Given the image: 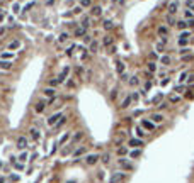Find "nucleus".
I'll list each match as a JSON object with an SVG mask.
<instances>
[{"instance_id":"f257e3e1","label":"nucleus","mask_w":194,"mask_h":183,"mask_svg":"<svg viewBox=\"0 0 194 183\" xmlns=\"http://www.w3.org/2000/svg\"><path fill=\"white\" fill-rule=\"evenodd\" d=\"M124 180H126V173H123V171H116V173H113V175H111L109 183H123Z\"/></svg>"},{"instance_id":"f03ea898","label":"nucleus","mask_w":194,"mask_h":183,"mask_svg":"<svg viewBox=\"0 0 194 183\" xmlns=\"http://www.w3.org/2000/svg\"><path fill=\"white\" fill-rule=\"evenodd\" d=\"M189 37H191V32L189 31H184L180 36H179V39H177V44L182 48V46H186L187 42H189Z\"/></svg>"},{"instance_id":"7ed1b4c3","label":"nucleus","mask_w":194,"mask_h":183,"mask_svg":"<svg viewBox=\"0 0 194 183\" xmlns=\"http://www.w3.org/2000/svg\"><path fill=\"white\" fill-rule=\"evenodd\" d=\"M63 117H65L63 114H53V115H51V117L48 119V126H51V127H55V126L58 124L60 120L63 119Z\"/></svg>"},{"instance_id":"20e7f679","label":"nucleus","mask_w":194,"mask_h":183,"mask_svg":"<svg viewBox=\"0 0 194 183\" xmlns=\"http://www.w3.org/2000/svg\"><path fill=\"white\" fill-rule=\"evenodd\" d=\"M68 73H70V66H65V68L61 70V73L58 75V78H56V80H58V83H63V81L66 80V76H68Z\"/></svg>"},{"instance_id":"39448f33","label":"nucleus","mask_w":194,"mask_h":183,"mask_svg":"<svg viewBox=\"0 0 194 183\" xmlns=\"http://www.w3.org/2000/svg\"><path fill=\"white\" fill-rule=\"evenodd\" d=\"M99 161V154H89V156H85V163L89 166H94Z\"/></svg>"},{"instance_id":"423d86ee","label":"nucleus","mask_w":194,"mask_h":183,"mask_svg":"<svg viewBox=\"0 0 194 183\" xmlns=\"http://www.w3.org/2000/svg\"><path fill=\"white\" fill-rule=\"evenodd\" d=\"M152 122L153 124H160V122H163L165 120V117H163V114H160V112H157V114H152Z\"/></svg>"},{"instance_id":"0eeeda50","label":"nucleus","mask_w":194,"mask_h":183,"mask_svg":"<svg viewBox=\"0 0 194 183\" xmlns=\"http://www.w3.org/2000/svg\"><path fill=\"white\" fill-rule=\"evenodd\" d=\"M29 136L34 139V141H39V137H41V131L38 127H31L29 129Z\"/></svg>"},{"instance_id":"6e6552de","label":"nucleus","mask_w":194,"mask_h":183,"mask_svg":"<svg viewBox=\"0 0 194 183\" xmlns=\"http://www.w3.org/2000/svg\"><path fill=\"white\" fill-rule=\"evenodd\" d=\"M141 129H147V131H153V129H155V124H153L152 120H147V119H143V120H141Z\"/></svg>"},{"instance_id":"1a4fd4ad","label":"nucleus","mask_w":194,"mask_h":183,"mask_svg":"<svg viewBox=\"0 0 194 183\" xmlns=\"http://www.w3.org/2000/svg\"><path fill=\"white\" fill-rule=\"evenodd\" d=\"M157 34H158V37H167L169 36V27L167 26H160L157 29Z\"/></svg>"},{"instance_id":"9d476101","label":"nucleus","mask_w":194,"mask_h":183,"mask_svg":"<svg viewBox=\"0 0 194 183\" xmlns=\"http://www.w3.org/2000/svg\"><path fill=\"white\" fill-rule=\"evenodd\" d=\"M182 19H186V20H194V10H191V9H184Z\"/></svg>"},{"instance_id":"9b49d317","label":"nucleus","mask_w":194,"mask_h":183,"mask_svg":"<svg viewBox=\"0 0 194 183\" xmlns=\"http://www.w3.org/2000/svg\"><path fill=\"white\" fill-rule=\"evenodd\" d=\"M180 31H184V29H187L189 27V20H186V19H180V20H177V24H175Z\"/></svg>"},{"instance_id":"f8f14e48","label":"nucleus","mask_w":194,"mask_h":183,"mask_svg":"<svg viewBox=\"0 0 194 183\" xmlns=\"http://www.w3.org/2000/svg\"><path fill=\"white\" fill-rule=\"evenodd\" d=\"M17 147H19L20 151H22V149H26V147H27V139H26V137H24V136H20L19 139H17Z\"/></svg>"},{"instance_id":"ddd939ff","label":"nucleus","mask_w":194,"mask_h":183,"mask_svg":"<svg viewBox=\"0 0 194 183\" xmlns=\"http://www.w3.org/2000/svg\"><path fill=\"white\" fill-rule=\"evenodd\" d=\"M177 9H179V3L177 2H170L169 3V15H175Z\"/></svg>"},{"instance_id":"4468645a","label":"nucleus","mask_w":194,"mask_h":183,"mask_svg":"<svg viewBox=\"0 0 194 183\" xmlns=\"http://www.w3.org/2000/svg\"><path fill=\"white\" fill-rule=\"evenodd\" d=\"M113 42H114V39H113V36H104V39H102V44L106 46V48H111L113 46Z\"/></svg>"},{"instance_id":"2eb2a0df","label":"nucleus","mask_w":194,"mask_h":183,"mask_svg":"<svg viewBox=\"0 0 194 183\" xmlns=\"http://www.w3.org/2000/svg\"><path fill=\"white\" fill-rule=\"evenodd\" d=\"M131 104H133V97H131V95H128V97L123 100V104H121V109H128Z\"/></svg>"},{"instance_id":"dca6fc26","label":"nucleus","mask_w":194,"mask_h":183,"mask_svg":"<svg viewBox=\"0 0 194 183\" xmlns=\"http://www.w3.org/2000/svg\"><path fill=\"white\" fill-rule=\"evenodd\" d=\"M44 109H46V102H43V100L36 102V105H34V110H36L38 114H41V112H43Z\"/></svg>"},{"instance_id":"f3484780","label":"nucleus","mask_w":194,"mask_h":183,"mask_svg":"<svg viewBox=\"0 0 194 183\" xmlns=\"http://www.w3.org/2000/svg\"><path fill=\"white\" fill-rule=\"evenodd\" d=\"M85 34H87V29H83L82 26L77 27V29H75V32H73V36H75V37H83Z\"/></svg>"},{"instance_id":"a211bd4d","label":"nucleus","mask_w":194,"mask_h":183,"mask_svg":"<svg viewBox=\"0 0 194 183\" xmlns=\"http://www.w3.org/2000/svg\"><path fill=\"white\" fill-rule=\"evenodd\" d=\"M128 146H131V147H141V146H143V141H140V139H130V141H128Z\"/></svg>"},{"instance_id":"6ab92c4d","label":"nucleus","mask_w":194,"mask_h":183,"mask_svg":"<svg viewBox=\"0 0 194 183\" xmlns=\"http://www.w3.org/2000/svg\"><path fill=\"white\" fill-rule=\"evenodd\" d=\"M165 42H167V37H160V41L157 42V51H163Z\"/></svg>"},{"instance_id":"aec40b11","label":"nucleus","mask_w":194,"mask_h":183,"mask_svg":"<svg viewBox=\"0 0 194 183\" xmlns=\"http://www.w3.org/2000/svg\"><path fill=\"white\" fill-rule=\"evenodd\" d=\"M124 70H126L124 63H123V61H116V71H117V73L123 75V73H124Z\"/></svg>"},{"instance_id":"412c9836","label":"nucleus","mask_w":194,"mask_h":183,"mask_svg":"<svg viewBox=\"0 0 194 183\" xmlns=\"http://www.w3.org/2000/svg\"><path fill=\"white\" fill-rule=\"evenodd\" d=\"M147 68H148V73H155L157 71V63L155 61H148V66H147Z\"/></svg>"},{"instance_id":"4be33fe9","label":"nucleus","mask_w":194,"mask_h":183,"mask_svg":"<svg viewBox=\"0 0 194 183\" xmlns=\"http://www.w3.org/2000/svg\"><path fill=\"white\" fill-rule=\"evenodd\" d=\"M100 14H102V7H99V5H94V7H92V15H94V17H99Z\"/></svg>"},{"instance_id":"5701e85b","label":"nucleus","mask_w":194,"mask_h":183,"mask_svg":"<svg viewBox=\"0 0 194 183\" xmlns=\"http://www.w3.org/2000/svg\"><path fill=\"white\" fill-rule=\"evenodd\" d=\"M44 95H46V97H51V98H53V97L56 95V90H55V88H51V87H48V88H44Z\"/></svg>"},{"instance_id":"b1692460","label":"nucleus","mask_w":194,"mask_h":183,"mask_svg":"<svg viewBox=\"0 0 194 183\" xmlns=\"http://www.w3.org/2000/svg\"><path fill=\"white\" fill-rule=\"evenodd\" d=\"M85 151H87V147H85V146H82V147H78V149H75V151H73V158H78V156H82V154H83Z\"/></svg>"},{"instance_id":"393cba45","label":"nucleus","mask_w":194,"mask_h":183,"mask_svg":"<svg viewBox=\"0 0 194 183\" xmlns=\"http://www.w3.org/2000/svg\"><path fill=\"white\" fill-rule=\"evenodd\" d=\"M20 48V41H12L10 44H9V49L10 51H16V49H19Z\"/></svg>"},{"instance_id":"a878e982","label":"nucleus","mask_w":194,"mask_h":183,"mask_svg":"<svg viewBox=\"0 0 194 183\" xmlns=\"http://www.w3.org/2000/svg\"><path fill=\"white\" fill-rule=\"evenodd\" d=\"M0 68H2V70H10V68H12V63L3 59V61H0Z\"/></svg>"},{"instance_id":"bb28decb","label":"nucleus","mask_w":194,"mask_h":183,"mask_svg":"<svg viewBox=\"0 0 194 183\" xmlns=\"http://www.w3.org/2000/svg\"><path fill=\"white\" fill-rule=\"evenodd\" d=\"M138 85H140V78H138V76H131V78H130V87H138Z\"/></svg>"},{"instance_id":"cd10ccee","label":"nucleus","mask_w":194,"mask_h":183,"mask_svg":"<svg viewBox=\"0 0 194 183\" xmlns=\"http://www.w3.org/2000/svg\"><path fill=\"white\" fill-rule=\"evenodd\" d=\"M102 27H104L106 31H111V29L114 27V24H113V20H104V24H102Z\"/></svg>"},{"instance_id":"c85d7f7f","label":"nucleus","mask_w":194,"mask_h":183,"mask_svg":"<svg viewBox=\"0 0 194 183\" xmlns=\"http://www.w3.org/2000/svg\"><path fill=\"white\" fill-rule=\"evenodd\" d=\"M170 61H172V59H170V56H162V59H160V63H162V65H163V66H169V65H170Z\"/></svg>"},{"instance_id":"c756f323","label":"nucleus","mask_w":194,"mask_h":183,"mask_svg":"<svg viewBox=\"0 0 194 183\" xmlns=\"http://www.w3.org/2000/svg\"><path fill=\"white\" fill-rule=\"evenodd\" d=\"M180 102V97L179 95H170L169 97V104H179Z\"/></svg>"},{"instance_id":"7c9ffc66","label":"nucleus","mask_w":194,"mask_h":183,"mask_svg":"<svg viewBox=\"0 0 194 183\" xmlns=\"http://www.w3.org/2000/svg\"><path fill=\"white\" fill-rule=\"evenodd\" d=\"M82 27H83V29H89V27H90V19L89 17L82 19Z\"/></svg>"},{"instance_id":"2f4dec72","label":"nucleus","mask_w":194,"mask_h":183,"mask_svg":"<svg viewBox=\"0 0 194 183\" xmlns=\"http://www.w3.org/2000/svg\"><path fill=\"white\" fill-rule=\"evenodd\" d=\"M68 41V32H61L58 37V42H66Z\"/></svg>"},{"instance_id":"473e14b6","label":"nucleus","mask_w":194,"mask_h":183,"mask_svg":"<svg viewBox=\"0 0 194 183\" xmlns=\"http://www.w3.org/2000/svg\"><path fill=\"white\" fill-rule=\"evenodd\" d=\"M187 76H189V73H187V71H182V73L179 75V83L186 81V80H187Z\"/></svg>"},{"instance_id":"72a5a7b5","label":"nucleus","mask_w":194,"mask_h":183,"mask_svg":"<svg viewBox=\"0 0 194 183\" xmlns=\"http://www.w3.org/2000/svg\"><path fill=\"white\" fill-rule=\"evenodd\" d=\"M179 54H180V56H187V54H191V48H182V49L179 51Z\"/></svg>"},{"instance_id":"f704fd0d","label":"nucleus","mask_w":194,"mask_h":183,"mask_svg":"<svg viewBox=\"0 0 194 183\" xmlns=\"http://www.w3.org/2000/svg\"><path fill=\"white\" fill-rule=\"evenodd\" d=\"M82 137H83V132H77V134H75V137L72 139V144H75V143H77V141H80Z\"/></svg>"},{"instance_id":"c9c22d12","label":"nucleus","mask_w":194,"mask_h":183,"mask_svg":"<svg viewBox=\"0 0 194 183\" xmlns=\"http://www.w3.org/2000/svg\"><path fill=\"white\" fill-rule=\"evenodd\" d=\"M135 132H136V136H138V137H143V136L147 134V132H145L141 127H135Z\"/></svg>"},{"instance_id":"e433bc0d","label":"nucleus","mask_w":194,"mask_h":183,"mask_svg":"<svg viewBox=\"0 0 194 183\" xmlns=\"http://www.w3.org/2000/svg\"><path fill=\"white\" fill-rule=\"evenodd\" d=\"M174 92L175 93H184V92H186V87H184V85H177L174 88Z\"/></svg>"},{"instance_id":"4c0bfd02","label":"nucleus","mask_w":194,"mask_h":183,"mask_svg":"<svg viewBox=\"0 0 194 183\" xmlns=\"http://www.w3.org/2000/svg\"><path fill=\"white\" fill-rule=\"evenodd\" d=\"M92 5V0H82L80 2V7H90Z\"/></svg>"},{"instance_id":"58836bf2","label":"nucleus","mask_w":194,"mask_h":183,"mask_svg":"<svg viewBox=\"0 0 194 183\" xmlns=\"http://www.w3.org/2000/svg\"><path fill=\"white\" fill-rule=\"evenodd\" d=\"M75 49H77V46H75V44H72V46H70V48L66 49V54H68V56H72V54H73V51H75Z\"/></svg>"},{"instance_id":"ea45409f","label":"nucleus","mask_w":194,"mask_h":183,"mask_svg":"<svg viewBox=\"0 0 194 183\" xmlns=\"http://www.w3.org/2000/svg\"><path fill=\"white\" fill-rule=\"evenodd\" d=\"M19 161H20V163H26V161H27V153H22V154H20Z\"/></svg>"},{"instance_id":"a19ab883","label":"nucleus","mask_w":194,"mask_h":183,"mask_svg":"<svg viewBox=\"0 0 194 183\" xmlns=\"http://www.w3.org/2000/svg\"><path fill=\"white\" fill-rule=\"evenodd\" d=\"M160 100H162V95H160V93H158V95H157V97H153V100H152V104H160Z\"/></svg>"},{"instance_id":"79ce46f5","label":"nucleus","mask_w":194,"mask_h":183,"mask_svg":"<svg viewBox=\"0 0 194 183\" xmlns=\"http://www.w3.org/2000/svg\"><path fill=\"white\" fill-rule=\"evenodd\" d=\"M90 53H97V42H90Z\"/></svg>"},{"instance_id":"37998d69","label":"nucleus","mask_w":194,"mask_h":183,"mask_svg":"<svg viewBox=\"0 0 194 183\" xmlns=\"http://www.w3.org/2000/svg\"><path fill=\"white\" fill-rule=\"evenodd\" d=\"M12 58H14L12 53H3V54H2V59H12Z\"/></svg>"},{"instance_id":"c03bdc74","label":"nucleus","mask_w":194,"mask_h":183,"mask_svg":"<svg viewBox=\"0 0 194 183\" xmlns=\"http://www.w3.org/2000/svg\"><path fill=\"white\" fill-rule=\"evenodd\" d=\"M167 24H170V26H174V24H175V17H174V15H169V17H167Z\"/></svg>"},{"instance_id":"a18cd8bd","label":"nucleus","mask_w":194,"mask_h":183,"mask_svg":"<svg viewBox=\"0 0 194 183\" xmlns=\"http://www.w3.org/2000/svg\"><path fill=\"white\" fill-rule=\"evenodd\" d=\"M130 156H131V158H138V156H140V149H135V151H131V153H130Z\"/></svg>"},{"instance_id":"49530a36","label":"nucleus","mask_w":194,"mask_h":183,"mask_svg":"<svg viewBox=\"0 0 194 183\" xmlns=\"http://www.w3.org/2000/svg\"><path fill=\"white\" fill-rule=\"evenodd\" d=\"M68 137H70V134H68V132H66V134H65V136H63V137H61V139H60V144H63V143H65V141H68Z\"/></svg>"},{"instance_id":"de8ad7c7","label":"nucleus","mask_w":194,"mask_h":183,"mask_svg":"<svg viewBox=\"0 0 194 183\" xmlns=\"http://www.w3.org/2000/svg\"><path fill=\"white\" fill-rule=\"evenodd\" d=\"M128 153V147H119L117 149V154H126Z\"/></svg>"},{"instance_id":"09e8293b","label":"nucleus","mask_w":194,"mask_h":183,"mask_svg":"<svg viewBox=\"0 0 194 183\" xmlns=\"http://www.w3.org/2000/svg\"><path fill=\"white\" fill-rule=\"evenodd\" d=\"M34 5H36V3H34V2H31V3H27V5L24 7V10H29V9H33Z\"/></svg>"},{"instance_id":"8fccbe9b","label":"nucleus","mask_w":194,"mask_h":183,"mask_svg":"<svg viewBox=\"0 0 194 183\" xmlns=\"http://www.w3.org/2000/svg\"><path fill=\"white\" fill-rule=\"evenodd\" d=\"M157 58H158L157 53H150V61H157Z\"/></svg>"},{"instance_id":"3c124183","label":"nucleus","mask_w":194,"mask_h":183,"mask_svg":"<svg viewBox=\"0 0 194 183\" xmlns=\"http://www.w3.org/2000/svg\"><path fill=\"white\" fill-rule=\"evenodd\" d=\"M66 87H68V88H73V87H75V81H73V80H70V81L66 83Z\"/></svg>"},{"instance_id":"603ef678","label":"nucleus","mask_w":194,"mask_h":183,"mask_svg":"<svg viewBox=\"0 0 194 183\" xmlns=\"http://www.w3.org/2000/svg\"><path fill=\"white\" fill-rule=\"evenodd\" d=\"M5 32H7V27H0V37L5 36Z\"/></svg>"},{"instance_id":"864d4df0","label":"nucleus","mask_w":194,"mask_h":183,"mask_svg":"<svg viewBox=\"0 0 194 183\" xmlns=\"http://www.w3.org/2000/svg\"><path fill=\"white\" fill-rule=\"evenodd\" d=\"M73 14H82V7H75L73 9Z\"/></svg>"},{"instance_id":"5fc2aeb1","label":"nucleus","mask_w":194,"mask_h":183,"mask_svg":"<svg viewBox=\"0 0 194 183\" xmlns=\"http://www.w3.org/2000/svg\"><path fill=\"white\" fill-rule=\"evenodd\" d=\"M119 163H121V166H124V168H131V166H130V163H126V161H123V159H121Z\"/></svg>"},{"instance_id":"6e6d98bb","label":"nucleus","mask_w":194,"mask_h":183,"mask_svg":"<svg viewBox=\"0 0 194 183\" xmlns=\"http://www.w3.org/2000/svg\"><path fill=\"white\" fill-rule=\"evenodd\" d=\"M186 81H187L189 85H193V83H194V75H191V76H189V80H186Z\"/></svg>"},{"instance_id":"4d7b16f0","label":"nucleus","mask_w":194,"mask_h":183,"mask_svg":"<svg viewBox=\"0 0 194 183\" xmlns=\"http://www.w3.org/2000/svg\"><path fill=\"white\" fill-rule=\"evenodd\" d=\"M50 85H51V87H56V85H58V80H50Z\"/></svg>"},{"instance_id":"13d9d810","label":"nucleus","mask_w":194,"mask_h":183,"mask_svg":"<svg viewBox=\"0 0 194 183\" xmlns=\"http://www.w3.org/2000/svg\"><path fill=\"white\" fill-rule=\"evenodd\" d=\"M121 81H128V75H126V73L121 75Z\"/></svg>"},{"instance_id":"bf43d9fd","label":"nucleus","mask_w":194,"mask_h":183,"mask_svg":"<svg viewBox=\"0 0 194 183\" xmlns=\"http://www.w3.org/2000/svg\"><path fill=\"white\" fill-rule=\"evenodd\" d=\"M102 161L107 165V163H109V154H104V159H102Z\"/></svg>"},{"instance_id":"052dcab7","label":"nucleus","mask_w":194,"mask_h":183,"mask_svg":"<svg viewBox=\"0 0 194 183\" xmlns=\"http://www.w3.org/2000/svg\"><path fill=\"white\" fill-rule=\"evenodd\" d=\"M117 97V90H113V93H111V98H116Z\"/></svg>"},{"instance_id":"680f3d73","label":"nucleus","mask_w":194,"mask_h":183,"mask_svg":"<svg viewBox=\"0 0 194 183\" xmlns=\"http://www.w3.org/2000/svg\"><path fill=\"white\" fill-rule=\"evenodd\" d=\"M150 87H152V83H150V81H147V83H145V90H148Z\"/></svg>"},{"instance_id":"e2e57ef3","label":"nucleus","mask_w":194,"mask_h":183,"mask_svg":"<svg viewBox=\"0 0 194 183\" xmlns=\"http://www.w3.org/2000/svg\"><path fill=\"white\" fill-rule=\"evenodd\" d=\"M113 3H124V0H113Z\"/></svg>"},{"instance_id":"0e129e2a","label":"nucleus","mask_w":194,"mask_h":183,"mask_svg":"<svg viewBox=\"0 0 194 183\" xmlns=\"http://www.w3.org/2000/svg\"><path fill=\"white\" fill-rule=\"evenodd\" d=\"M2 19H3V12H0V20H2Z\"/></svg>"},{"instance_id":"69168bd1","label":"nucleus","mask_w":194,"mask_h":183,"mask_svg":"<svg viewBox=\"0 0 194 183\" xmlns=\"http://www.w3.org/2000/svg\"><path fill=\"white\" fill-rule=\"evenodd\" d=\"M66 183H75V182H66Z\"/></svg>"},{"instance_id":"338daca9","label":"nucleus","mask_w":194,"mask_h":183,"mask_svg":"<svg viewBox=\"0 0 194 183\" xmlns=\"http://www.w3.org/2000/svg\"><path fill=\"white\" fill-rule=\"evenodd\" d=\"M0 168H2V163H0Z\"/></svg>"}]
</instances>
